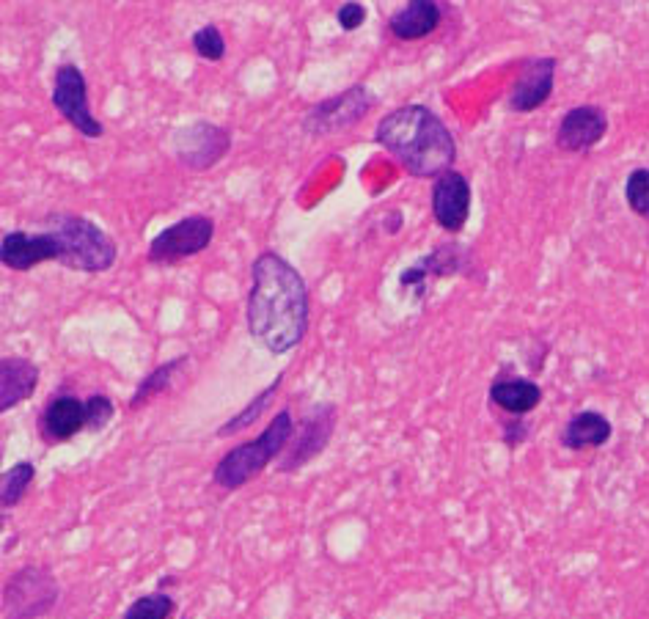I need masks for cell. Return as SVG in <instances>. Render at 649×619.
<instances>
[{
    "instance_id": "obj_13",
    "label": "cell",
    "mask_w": 649,
    "mask_h": 619,
    "mask_svg": "<svg viewBox=\"0 0 649 619\" xmlns=\"http://www.w3.org/2000/svg\"><path fill=\"white\" fill-rule=\"evenodd\" d=\"M471 182L460 171H446L432 185V218L443 232L460 234L471 218Z\"/></svg>"
},
{
    "instance_id": "obj_12",
    "label": "cell",
    "mask_w": 649,
    "mask_h": 619,
    "mask_svg": "<svg viewBox=\"0 0 649 619\" xmlns=\"http://www.w3.org/2000/svg\"><path fill=\"white\" fill-rule=\"evenodd\" d=\"M556 69H559V61L553 56L526 58L520 64L517 80L509 89V111L526 116V113L542 108L556 86Z\"/></svg>"
},
{
    "instance_id": "obj_28",
    "label": "cell",
    "mask_w": 649,
    "mask_h": 619,
    "mask_svg": "<svg viewBox=\"0 0 649 619\" xmlns=\"http://www.w3.org/2000/svg\"><path fill=\"white\" fill-rule=\"evenodd\" d=\"M366 17H369V12H366L363 3H341L339 9H336V23H339L341 31H347V34L358 31V28L366 23Z\"/></svg>"
},
{
    "instance_id": "obj_22",
    "label": "cell",
    "mask_w": 649,
    "mask_h": 619,
    "mask_svg": "<svg viewBox=\"0 0 649 619\" xmlns=\"http://www.w3.org/2000/svg\"><path fill=\"white\" fill-rule=\"evenodd\" d=\"M187 355H176V358H171V361H165V364H160L157 369H152L149 375L143 377L141 383H138V388L132 391L130 397V410H138L141 405H146L149 399L157 397V394H163V391H168L171 388V383H174V377L179 369H185L187 366Z\"/></svg>"
},
{
    "instance_id": "obj_5",
    "label": "cell",
    "mask_w": 649,
    "mask_h": 619,
    "mask_svg": "<svg viewBox=\"0 0 649 619\" xmlns=\"http://www.w3.org/2000/svg\"><path fill=\"white\" fill-rule=\"evenodd\" d=\"M61 600V586L50 567L25 564L3 584V619H42Z\"/></svg>"
},
{
    "instance_id": "obj_11",
    "label": "cell",
    "mask_w": 649,
    "mask_h": 619,
    "mask_svg": "<svg viewBox=\"0 0 649 619\" xmlns=\"http://www.w3.org/2000/svg\"><path fill=\"white\" fill-rule=\"evenodd\" d=\"M468 265H471V254L465 248H460L457 243L438 245L432 254L421 256L418 262L407 267L405 273L399 276V287L405 289L407 295L421 300L429 292V281L468 273Z\"/></svg>"
},
{
    "instance_id": "obj_29",
    "label": "cell",
    "mask_w": 649,
    "mask_h": 619,
    "mask_svg": "<svg viewBox=\"0 0 649 619\" xmlns=\"http://www.w3.org/2000/svg\"><path fill=\"white\" fill-rule=\"evenodd\" d=\"M528 435V424L523 421V416H512V419L504 421V443L509 449H517L520 443L526 441Z\"/></svg>"
},
{
    "instance_id": "obj_2",
    "label": "cell",
    "mask_w": 649,
    "mask_h": 619,
    "mask_svg": "<svg viewBox=\"0 0 649 619\" xmlns=\"http://www.w3.org/2000/svg\"><path fill=\"white\" fill-rule=\"evenodd\" d=\"M374 141L416 179L443 177L457 160V141L446 122L418 102L385 113L374 130Z\"/></svg>"
},
{
    "instance_id": "obj_10",
    "label": "cell",
    "mask_w": 649,
    "mask_h": 619,
    "mask_svg": "<svg viewBox=\"0 0 649 619\" xmlns=\"http://www.w3.org/2000/svg\"><path fill=\"white\" fill-rule=\"evenodd\" d=\"M171 149H174L176 160L190 171H209L229 155L231 133L220 124L198 119V122L174 130Z\"/></svg>"
},
{
    "instance_id": "obj_15",
    "label": "cell",
    "mask_w": 649,
    "mask_h": 619,
    "mask_svg": "<svg viewBox=\"0 0 649 619\" xmlns=\"http://www.w3.org/2000/svg\"><path fill=\"white\" fill-rule=\"evenodd\" d=\"M0 262H3V267H9V270L25 273V270H33V267L42 265V262H58V245H55L53 234L44 232V229L36 234L17 229V232L3 234V240H0Z\"/></svg>"
},
{
    "instance_id": "obj_1",
    "label": "cell",
    "mask_w": 649,
    "mask_h": 619,
    "mask_svg": "<svg viewBox=\"0 0 649 619\" xmlns=\"http://www.w3.org/2000/svg\"><path fill=\"white\" fill-rule=\"evenodd\" d=\"M311 320V298L303 276L275 251H262L251 265L245 300L248 333L267 353L284 355L303 344Z\"/></svg>"
},
{
    "instance_id": "obj_18",
    "label": "cell",
    "mask_w": 649,
    "mask_h": 619,
    "mask_svg": "<svg viewBox=\"0 0 649 619\" xmlns=\"http://www.w3.org/2000/svg\"><path fill=\"white\" fill-rule=\"evenodd\" d=\"M39 386V366L22 355H6L0 364V410L9 413L20 402L33 397Z\"/></svg>"
},
{
    "instance_id": "obj_25",
    "label": "cell",
    "mask_w": 649,
    "mask_h": 619,
    "mask_svg": "<svg viewBox=\"0 0 649 619\" xmlns=\"http://www.w3.org/2000/svg\"><path fill=\"white\" fill-rule=\"evenodd\" d=\"M625 201L633 215L649 221V168H633L625 177Z\"/></svg>"
},
{
    "instance_id": "obj_4",
    "label": "cell",
    "mask_w": 649,
    "mask_h": 619,
    "mask_svg": "<svg viewBox=\"0 0 649 619\" xmlns=\"http://www.w3.org/2000/svg\"><path fill=\"white\" fill-rule=\"evenodd\" d=\"M44 232L58 245V262L77 273H108L116 265L119 245L102 226L75 212H53L44 218Z\"/></svg>"
},
{
    "instance_id": "obj_23",
    "label": "cell",
    "mask_w": 649,
    "mask_h": 619,
    "mask_svg": "<svg viewBox=\"0 0 649 619\" xmlns=\"http://www.w3.org/2000/svg\"><path fill=\"white\" fill-rule=\"evenodd\" d=\"M33 479H36V465L31 460H17L9 471H3V479H0V507H17L22 498H25V493L31 490Z\"/></svg>"
},
{
    "instance_id": "obj_16",
    "label": "cell",
    "mask_w": 649,
    "mask_h": 619,
    "mask_svg": "<svg viewBox=\"0 0 649 619\" xmlns=\"http://www.w3.org/2000/svg\"><path fill=\"white\" fill-rule=\"evenodd\" d=\"M86 430V402L75 394H58L44 405L39 416V435L44 443L72 441L77 432Z\"/></svg>"
},
{
    "instance_id": "obj_20",
    "label": "cell",
    "mask_w": 649,
    "mask_h": 619,
    "mask_svg": "<svg viewBox=\"0 0 649 619\" xmlns=\"http://www.w3.org/2000/svg\"><path fill=\"white\" fill-rule=\"evenodd\" d=\"M487 397H490L495 408H501L509 416H526L534 408H539L542 386L537 380H528V377H501L490 386Z\"/></svg>"
},
{
    "instance_id": "obj_8",
    "label": "cell",
    "mask_w": 649,
    "mask_h": 619,
    "mask_svg": "<svg viewBox=\"0 0 649 619\" xmlns=\"http://www.w3.org/2000/svg\"><path fill=\"white\" fill-rule=\"evenodd\" d=\"M336 421H339V408L333 402H317L308 410L300 427L295 430V438L289 443L284 457L278 460V474H295L300 468H306L314 457L328 449L330 438L336 432Z\"/></svg>"
},
{
    "instance_id": "obj_3",
    "label": "cell",
    "mask_w": 649,
    "mask_h": 619,
    "mask_svg": "<svg viewBox=\"0 0 649 619\" xmlns=\"http://www.w3.org/2000/svg\"><path fill=\"white\" fill-rule=\"evenodd\" d=\"M295 430L297 427L295 419H292V410L281 408L253 441L237 443L234 449H229L220 457L218 465L212 468V482L220 490H229V493L253 482L273 460L284 457L289 443L295 438Z\"/></svg>"
},
{
    "instance_id": "obj_21",
    "label": "cell",
    "mask_w": 649,
    "mask_h": 619,
    "mask_svg": "<svg viewBox=\"0 0 649 619\" xmlns=\"http://www.w3.org/2000/svg\"><path fill=\"white\" fill-rule=\"evenodd\" d=\"M281 383H284V375H278L270 386H264L240 413H234L229 421H223L215 435H218V438H231V435H240V432L248 430L251 424H256V421L262 419L264 410L270 408V402H273V397L278 394Z\"/></svg>"
},
{
    "instance_id": "obj_30",
    "label": "cell",
    "mask_w": 649,
    "mask_h": 619,
    "mask_svg": "<svg viewBox=\"0 0 649 619\" xmlns=\"http://www.w3.org/2000/svg\"><path fill=\"white\" fill-rule=\"evenodd\" d=\"M383 223H388V226H385V232H388V234H396V232H399V229H402V223H405V215H402V212H399V210H391L383 218Z\"/></svg>"
},
{
    "instance_id": "obj_26",
    "label": "cell",
    "mask_w": 649,
    "mask_h": 619,
    "mask_svg": "<svg viewBox=\"0 0 649 619\" xmlns=\"http://www.w3.org/2000/svg\"><path fill=\"white\" fill-rule=\"evenodd\" d=\"M190 45L196 50V56L204 58V61H220V58L226 56V39L220 34L218 25L198 28L196 34L190 36Z\"/></svg>"
},
{
    "instance_id": "obj_14",
    "label": "cell",
    "mask_w": 649,
    "mask_h": 619,
    "mask_svg": "<svg viewBox=\"0 0 649 619\" xmlns=\"http://www.w3.org/2000/svg\"><path fill=\"white\" fill-rule=\"evenodd\" d=\"M608 133V113L600 105H575L561 116L556 146L570 155H583L600 144Z\"/></svg>"
},
{
    "instance_id": "obj_17",
    "label": "cell",
    "mask_w": 649,
    "mask_h": 619,
    "mask_svg": "<svg viewBox=\"0 0 649 619\" xmlns=\"http://www.w3.org/2000/svg\"><path fill=\"white\" fill-rule=\"evenodd\" d=\"M443 9L435 0H410L388 17V31L399 42H418L438 31Z\"/></svg>"
},
{
    "instance_id": "obj_7",
    "label": "cell",
    "mask_w": 649,
    "mask_h": 619,
    "mask_svg": "<svg viewBox=\"0 0 649 619\" xmlns=\"http://www.w3.org/2000/svg\"><path fill=\"white\" fill-rule=\"evenodd\" d=\"M212 237H215V221L209 215H187L154 234L146 248V259L152 265H176L182 259L207 251Z\"/></svg>"
},
{
    "instance_id": "obj_27",
    "label": "cell",
    "mask_w": 649,
    "mask_h": 619,
    "mask_svg": "<svg viewBox=\"0 0 649 619\" xmlns=\"http://www.w3.org/2000/svg\"><path fill=\"white\" fill-rule=\"evenodd\" d=\"M116 416V405L108 394H91L86 399V430L102 432Z\"/></svg>"
},
{
    "instance_id": "obj_24",
    "label": "cell",
    "mask_w": 649,
    "mask_h": 619,
    "mask_svg": "<svg viewBox=\"0 0 649 619\" xmlns=\"http://www.w3.org/2000/svg\"><path fill=\"white\" fill-rule=\"evenodd\" d=\"M176 611V600L168 592H149L132 600L121 611V619H171Z\"/></svg>"
},
{
    "instance_id": "obj_19",
    "label": "cell",
    "mask_w": 649,
    "mask_h": 619,
    "mask_svg": "<svg viewBox=\"0 0 649 619\" xmlns=\"http://www.w3.org/2000/svg\"><path fill=\"white\" fill-rule=\"evenodd\" d=\"M614 427L611 421L605 419L603 413L597 410H581V413H572L570 421L564 424L561 430V446L570 449V452H583V449H600L605 443L611 441Z\"/></svg>"
},
{
    "instance_id": "obj_31",
    "label": "cell",
    "mask_w": 649,
    "mask_h": 619,
    "mask_svg": "<svg viewBox=\"0 0 649 619\" xmlns=\"http://www.w3.org/2000/svg\"><path fill=\"white\" fill-rule=\"evenodd\" d=\"M182 619H187V617H182Z\"/></svg>"
},
{
    "instance_id": "obj_9",
    "label": "cell",
    "mask_w": 649,
    "mask_h": 619,
    "mask_svg": "<svg viewBox=\"0 0 649 619\" xmlns=\"http://www.w3.org/2000/svg\"><path fill=\"white\" fill-rule=\"evenodd\" d=\"M50 102H53L55 111L61 113L66 122L72 124L83 138L97 141V138L105 135V124L99 122L97 116L91 113V105H88V83L77 64H61V67L55 69Z\"/></svg>"
},
{
    "instance_id": "obj_6",
    "label": "cell",
    "mask_w": 649,
    "mask_h": 619,
    "mask_svg": "<svg viewBox=\"0 0 649 619\" xmlns=\"http://www.w3.org/2000/svg\"><path fill=\"white\" fill-rule=\"evenodd\" d=\"M374 94L361 83H355L350 89L339 91L336 97L317 102L314 108H308L306 119H303V130L311 138H328L341 130H350L358 122L366 119V113L374 108Z\"/></svg>"
}]
</instances>
